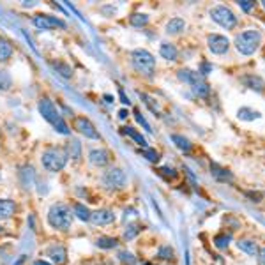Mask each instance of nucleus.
Returning a JSON list of instances; mask_svg holds the SVG:
<instances>
[{
  "instance_id": "obj_9",
  "label": "nucleus",
  "mask_w": 265,
  "mask_h": 265,
  "mask_svg": "<svg viewBox=\"0 0 265 265\" xmlns=\"http://www.w3.org/2000/svg\"><path fill=\"white\" fill-rule=\"evenodd\" d=\"M34 27H38L39 30H51V28H65V21L61 18H55L51 14H36L32 18Z\"/></svg>"
},
{
  "instance_id": "obj_8",
  "label": "nucleus",
  "mask_w": 265,
  "mask_h": 265,
  "mask_svg": "<svg viewBox=\"0 0 265 265\" xmlns=\"http://www.w3.org/2000/svg\"><path fill=\"white\" fill-rule=\"evenodd\" d=\"M73 127L78 131L80 135L85 136L88 140H101V135H99V131L96 129L92 122L88 121L87 117H75V121H73Z\"/></svg>"
},
{
  "instance_id": "obj_33",
  "label": "nucleus",
  "mask_w": 265,
  "mask_h": 265,
  "mask_svg": "<svg viewBox=\"0 0 265 265\" xmlns=\"http://www.w3.org/2000/svg\"><path fill=\"white\" fill-rule=\"evenodd\" d=\"M158 256L161 258V260H173V258H175V249H173L172 246H168V244L159 246Z\"/></svg>"
},
{
  "instance_id": "obj_6",
  "label": "nucleus",
  "mask_w": 265,
  "mask_h": 265,
  "mask_svg": "<svg viewBox=\"0 0 265 265\" xmlns=\"http://www.w3.org/2000/svg\"><path fill=\"white\" fill-rule=\"evenodd\" d=\"M210 18L214 20L216 23L221 25L226 30H232L237 25V16L233 14V11L226 5H214L210 9Z\"/></svg>"
},
{
  "instance_id": "obj_10",
  "label": "nucleus",
  "mask_w": 265,
  "mask_h": 265,
  "mask_svg": "<svg viewBox=\"0 0 265 265\" xmlns=\"http://www.w3.org/2000/svg\"><path fill=\"white\" fill-rule=\"evenodd\" d=\"M207 44H209V50L214 55H223V53L228 51V48H230L228 38L226 36H221V34H210L209 38H207Z\"/></svg>"
},
{
  "instance_id": "obj_14",
  "label": "nucleus",
  "mask_w": 265,
  "mask_h": 265,
  "mask_svg": "<svg viewBox=\"0 0 265 265\" xmlns=\"http://www.w3.org/2000/svg\"><path fill=\"white\" fill-rule=\"evenodd\" d=\"M18 210V205L14 200L9 198H0V221H5V219H11Z\"/></svg>"
},
{
  "instance_id": "obj_48",
  "label": "nucleus",
  "mask_w": 265,
  "mask_h": 265,
  "mask_svg": "<svg viewBox=\"0 0 265 265\" xmlns=\"http://www.w3.org/2000/svg\"><path fill=\"white\" fill-rule=\"evenodd\" d=\"M262 5H264V7H265V0H264V2H262Z\"/></svg>"
},
{
  "instance_id": "obj_11",
  "label": "nucleus",
  "mask_w": 265,
  "mask_h": 265,
  "mask_svg": "<svg viewBox=\"0 0 265 265\" xmlns=\"http://www.w3.org/2000/svg\"><path fill=\"white\" fill-rule=\"evenodd\" d=\"M117 216L113 214V210L110 209H99L96 212H92L90 216V223L96 224V226H106V224L115 223Z\"/></svg>"
},
{
  "instance_id": "obj_36",
  "label": "nucleus",
  "mask_w": 265,
  "mask_h": 265,
  "mask_svg": "<svg viewBox=\"0 0 265 265\" xmlns=\"http://www.w3.org/2000/svg\"><path fill=\"white\" fill-rule=\"evenodd\" d=\"M158 175H161L163 179H166V181H173L179 173H177V170L172 166H161L158 168Z\"/></svg>"
},
{
  "instance_id": "obj_46",
  "label": "nucleus",
  "mask_w": 265,
  "mask_h": 265,
  "mask_svg": "<svg viewBox=\"0 0 265 265\" xmlns=\"http://www.w3.org/2000/svg\"><path fill=\"white\" fill-rule=\"evenodd\" d=\"M102 98L106 99V102H110V104H112V102L115 101V99H113V96H110V94H104V96H102Z\"/></svg>"
},
{
  "instance_id": "obj_45",
  "label": "nucleus",
  "mask_w": 265,
  "mask_h": 265,
  "mask_svg": "<svg viewBox=\"0 0 265 265\" xmlns=\"http://www.w3.org/2000/svg\"><path fill=\"white\" fill-rule=\"evenodd\" d=\"M23 264H25V255H21V256H20V258H18V260L14 262L13 265H23Z\"/></svg>"
},
{
  "instance_id": "obj_18",
  "label": "nucleus",
  "mask_w": 265,
  "mask_h": 265,
  "mask_svg": "<svg viewBox=\"0 0 265 265\" xmlns=\"http://www.w3.org/2000/svg\"><path fill=\"white\" fill-rule=\"evenodd\" d=\"M210 173H212V177L219 182H232L233 181L232 172H228L226 168L219 166V164H216V163L210 164Z\"/></svg>"
},
{
  "instance_id": "obj_44",
  "label": "nucleus",
  "mask_w": 265,
  "mask_h": 265,
  "mask_svg": "<svg viewBox=\"0 0 265 265\" xmlns=\"http://www.w3.org/2000/svg\"><path fill=\"white\" fill-rule=\"evenodd\" d=\"M127 115H129V112H127V110H121V112H119V119H121V121H126Z\"/></svg>"
},
{
  "instance_id": "obj_3",
  "label": "nucleus",
  "mask_w": 265,
  "mask_h": 265,
  "mask_svg": "<svg viewBox=\"0 0 265 265\" xmlns=\"http://www.w3.org/2000/svg\"><path fill=\"white\" fill-rule=\"evenodd\" d=\"M41 163L46 172H62L67 164V152L61 147H46L41 154Z\"/></svg>"
},
{
  "instance_id": "obj_24",
  "label": "nucleus",
  "mask_w": 265,
  "mask_h": 265,
  "mask_svg": "<svg viewBox=\"0 0 265 265\" xmlns=\"http://www.w3.org/2000/svg\"><path fill=\"white\" fill-rule=\"evenodd\" d=\"M51 67L59 73V75L62 76V78L65 80H69L71 76H73V69H71V65L69 64H65V62L62 61H57V62H51Z\"/></svg>"
},
{
  "instance_id": "obj_23",
  "label": "nucleus",
  "mask_w": 265,
  "mask_h": 265,
  "mask_svg": "<svg viewBox=\"0 0 265 265\" xmlns=\"http://www.w3.org/2000/svg\"><path fill=\"white\" fill-rule=\"evenodd\" d=\"M186 28V21L182 18H172L166 23V34H181Z\"/></svg>"
},
{
  "instance_id": "obj_27",
  "label": "nucleus",
  "mask_w": 265,
  "mask_h": 265,
  "mask_svg": "<svg viewBox=\"0 0 265 265\" xmlns=\"http://www.w3.org/2000/svg\"><path fill=\"white\" fill-rule=\"evenodd\" d=\"M143 230V224H140V223H131L127 224L126 228V232H124V239L126 241H133V239L138 237V233Z\"/></svg>"
},
{
  "instance_id": "obj_16",
  "label": "nucleus",
  "mask_w": 265,
  "mask_h": 265,
  "mask_svg": "<svg viewBox=\"0 0 265 265\" xmlns=\"http://www.w3.org/2000/svg\"><path fill=\"white\" fill-rule=\"evenodd\" d=\"M177 78L181 80V82H184V83L191 85V87L202 82L200 73H196V71H191V69H181L179 73H177Z\"/></svg>"
},
{
  "instance_id": "obj_38",
  "label": "nucleus",
  "mask_w": 265,
  "mask_h": 265,
  "mask_svg": "<svg viewBox=\"0 0 265 265\" xmlns=\"http://www.w3.org/2000/svg\"><path fill=\"white\" fill-rule=\"evenodd\" d=\"M135 119H136V122H138L140 126H142L145 131H147V133H152V129H150V124H149V122H147V121H145V117L142 115V113H140L138 110H136V112H135Z\"/></svg>"
},
{
  "instance_id": "obj_29",
  "label": "nucleus",
  "mask_w": 265,
  "mask_h": 265,
  "mask_svg": "<svg viewBox=\"0 0 265 265\" xmlns=\"http://www.w3.org/2000/svg\"><path fill=\"white\" fill-rule=\"evenodd\" d=\"M193 92H195V96L196 98H202V99H205V98H209L210 96V87L207 83H205L204 80H202L200 83H196V85H193Z\"/></svg>"
},
{
  "instance_id": "obj_4",
  "label": "nucleus",
  "mask_w": 265,
  "mask_h": 265,
  "mask_svg": "<svg viewBox=\"0 0 265 265\" xmlns=\"http://www.w3.org/2000/svg\"><path fill=\"white\" fill-rule=\"evenodd\" d=\"M262 44V32L256 28H247L244 32L237 34L235 38V48L241 55H253Z\"/></svg>"
},
{
  "instance_id": "obj_1",
  "label": "nucleus",
  "mask_w": 265,
  "mask_h": 265,
  "mask_svg": "<svg viewBox=\"0 0 265 265\" xmlns=\"http://www.w3.org/2000/svg\"><path fill=\"white\" fill-rule=\"evenodd\" d=\"M38 110H39V113H41L42 119H44L46 122H50L51 126H53V129H55L59 135H64V136L71 135L69 126L65 124V121L62 119L61 112L57 110V106L53 104V101H50L48 98H41L39 99Z\"/></svg>"
},
{
  "instance_id": "obj_20",
  "label": "nucleus",
  "mask_w": 265,
  "mask_h": 265,
  "mask_svg": "<svg viewBox=\"0 0 265 265\" xmlns=\"http://www.w3.org/2000/svg\"><path fill=\"white\" fill-rule=\"evenodd\" d=\"M73 216H76V218H78L80 221H83V223H88V221H90V216H92V212L88 210V207L85 204H80V202H76V204L73 205Z\"/></svg>"
},
{
  "instance_id": "obj_30",
  "label": "nucleus",
  "mask_w": 265,
  "mask_h": 265,
  "mask_svg": "<svg viewBox=\"0 0 265 265\" xmlns=\"http://www.w3.org/2000/svg\"><path fill=\"white\" fill-rule=\"evenodd\" d=\"M230 241H232V235L230 233H218V235H214V246L218 247V249H226L228 246H230Z\"/></svg>"
},
{
  "instance_id": "obj_31",
  "label": "nucleus",
  "mask_w": 265,
  "mask_h": 265,
  "mask_svg": "<svg viewBox=\"0 0 265 265\" xmlns=\"http://www.w3.org/2000/svg\"><path fill=\"white\" fill-rule=\"evenodd\" d=\"M237 115L242 121H255V119H260V112H256L253 108H241Z\"/></svg>"
},
{
  "instance_id": "obj_50",
  "label": "nucleus",
  "mask_w": 265,
  "mask_h": 265,
  "mask_svg": "<svg viewBox=\"0 0 265 265\" xmlns=\"http://www.w3.org/2000/svg\"><path fill=\"white\" fill-rule=\"evenodd\" d=\"M0 177H2V173H0Z\"/></svg>"
},
{
  "instance_id": "obj_7",
  "label": "nucleus",
  "mask_w": 265,
  "mask_h": 265,
  "mask_svg": "<svg viewBox=\"0 0 265 265\" xmlns=\"http://www.w3.org/2000/svg\"><path fill=\"white\" fill-rule=\"evenodd\" d=\"M126 184L127 177L124 173V170H121V168L113 166L110 170H106L104 175H102V186L108 187V189H122Z\"/></svg>"
},
{
  "instance_id": "obj_26",
  "label": "nucleus",
  "mask_w": 265,
  "mask_h": 265,
  "mask_svg": "<svg viewBox=\"0 0 265 265\" xmlns=\"http://www.w3.org/2000/svg\"><path fill=\"white\" fill-rule=\"evenodd\" d=\"M129 23L133 25V27H136V28H142V27H145V25L149 23V16H147V14H143V13H133L129 16Z\"/></svg>"
},
{
  "instance_id": "obj_13",
  "label": "nucleus",
  "mask_w": 265,
  "mask_h": 265,
  "mask_svg": "<svg viewBox=\"0 0 265 265\" xmlns=\"http://www.w3.org/2000/svg\"><path fill=\"white\" fill-rule=\"evenodd\" d=\"M46 256L55 265H64L65 262H67V251H65V247L61 246V244H55V246L48 247Z\"/></svg>"
},
{
  "instance_id": "obj_19",
  "label": "nucleus",
  "mask_w": 265,
  "mask_h": 265,
  "mask_svg": "<svg viewBox=\"0 0 265 265\" xmlns=\"http://www.w3.org/2000/svg\"><path fill=\"white\" fill-rule=\"evenodd\" d=\"M159 55L163 57L164 61H177V57H179V50L175 48V44L172 42H163L161 46H159Z\"/></svg>"
},
{
  "instance_id": "obj_39",
  "label": "nucleus",
  "mask_w": 265,
  "mask_h": 265,
  "mask_svg": "<svg viewBox=\"0 0 265 265\" xmlns=\"http://www.w3.org/2000/svg\"><path fill=\"white\" fill-rule=\"evenodd\" d=\"M140 98L143 99L145 104H147V106L150 108V112H154V113H156V115H159V108H158V104H154L152 99H150L149 96H147V94H140Z\"/></svg>"
},
{
  "instance_id": "obj_12",
  "label": "nucleus",
  "mask_w": 265,
  "mask_h": 265,
  "mask_svg": "<svg viewBox=\"0 0 265 265\" xmlns=\"http://www.w3.org/2000/svg\"><path fill=\"white\" fill-rule=\"evenodd\" d=\"M88 161H90V164H94V166L102 168V166H106V164H110L112 156H110V152H108L106 149H92L88 152Z\"/></svg>"
},
{
  "instance_id": "obj_34",
  "label": "nucleus",
  "mask_w": 265,
  "mask_h": 265,
  "mask_svg": "<svg viewBox=\"0 0 265 265\" xmlns=\"http://www.w3.org/2000/svg\"><path fill=\"white\" fill-rule=\"evenodd\" d=\"M13 57V46L7 41L0 42V62H7Z\"/></svg>"
},
{
  "instance_id": "obj_43",
  "label": "nucleus",
  "mask_w": 265,
  "mask_h": 265,
  "mask_svg": "<svg viewBox=\"0 0 265 265\" xmlns=\"http://www.w3.org/2000/svg\"><path fill=\"white\" fill-rule=\"evenodd\" d=\"M258 260H260V265H265V247L258 251Z\"/></svg>"
},
{
  "instance_id": "obj_15",
  "label": "nucleus",
  "mask_w": 265,
  "mask_h": 265,
  "mask_svg": "<svg viewBox=\"0 0 265 265\" xmlns=\"http://www.w3.org/2000/svg\"><path fill=\"white\" fill-rule=\"evenodd\" d=\"M241 82H242L244 85H246L247 88L255 90V92H264V90H265V82L260 78V76H256V75H246V76H242Z\"/></svg>"
},
{
  "instance_id": "obj_32",
  "label": "nucleus",
  "mask_w": 265,
  "mask_h": 265,
  "mask_svg": "<svg viewBox=\"0 0 265 265\" xmlns=\"http://www.w3.org/2000/svg\"><path fill=\"white\" fill-rule=\"evenodd\" d=\"M13 87V78L7 71H0V92H7Z\"/></svg>"
},
{
  "instance_id": "obj_35",
  "label": "nucleus",
  "mask_w": 265,
  "mask_h": 265,
  "mask_svg": "<svg viewBox=\"0 0 265 265\" xmlns=\"http://www.w3.org/2000/svg\"><path fill=\"white\" fill-rule=\"evenodd\" d=\"M142 156H143L147 161H150V163H158L159 159H161V154L156 149H150V147H145V149L142 150Z\"/></svg>"
},
{
  "instance_id": "obj_49",
  "label": "nucleus",
  "mask_w": 265,
  "mask_h": 265,
  "mask_svg": "<svg viewBox=\"0 0 265 265\" xmlns=\"http://www.w3.org/2000/svg\"><path fill=\"white\" fill-rule=\"evenodd\" d=\"M2 41H4V39H2V38H0V42H2Z\"/></svg>"
},
{
  "instance_id": "obj_28",
  "label": "nucleus",
  "mask_w": 265,
  "mask_h": 265,
  "mask_svg": "<svg viewBox=\"0 0 265 265\" xmlns=\"http://www.w3.org/2000/svg\"><path fill=\"white\" fill-rule=\"evenodd\" d=\"M80 156H82V145L78 140H71V143L67 145V158L78 161Z\"/></svg>"
},
{
  "instance_id": "obj_37",
  "label": "nucleus",
  "mask_w": 265,
  "mask_h": 265,
  "mask_svg": "<svg viewBox=\"0 0 265 265\" xmlns=\"http://www.w3.org/2000/svg\"><path fill=\"white\" fill-rule=\"evenodd\" d=\"M119 260H121L124 265H136L135 255H133V253H129V251H121V253H119Z\"/></svg>"
},
{
  "instance_id": "obj_21",
  "label": "nucleus",
  "mask_w": 265,
  "mask_h": 265,
  "mask_svg": "<svg viewBox=\"0 0 265 265\" xmlns=\"http://www.w3.org/2000/svg\"><path fill=\"white\" fill-rule=\"evenodd\" d=\"M96 246L101 247V249H115L119 246V239L110 237V235H101V237L96 239Z\"/></svg>"
},
{
  "instance_id": "obj_17",
  "label": "nucleus",
  "mask_w": 265,
  "mask_h": 265,
  "mask_svg": "<svg viewBox=\"0 0 265 265\" xmlns=\"http://www.w3.org/2000/svg\"><path fill=\"white\" fill-rule=\"evenodd\" d=\"M237 247L247 256H258V244L253 239H239Z\"/></svg>"
},
{
  "instance_id": "obj_41",
  "label": "nucleus",
  "mask_w": 265,
  "mask_h": 265,
  "mask_svg": "<svg viewBox=\"0 0 265 265\" xmlns=\"http://www.w3.org/2000/svg\"><path fill=\"white\" fill-rule=\"evenodd\" d=\"M198 73H200V76L202 75H209V73H212V64H209V62H202V65H200V71H198Z\"/></svg>"
},
{
  "instance_id": "obj_2",
  "label": "nucleus",
  "mask_w": 265,
  "mask_h": 265,
  "mask_svg": "<svg viewBox=\"0 0 265 265\" xmlns=\"http://www.w3.org/2000/svg\"><path fill=\"white\" fill-rule=\"evenodd\" d=\"M48 224H50L53 230H59V232H67L73 224V212H71L69 205L62 204V202H57L50 207L48 210Z\"/></svg>"
},
{
  "instance_id": "obj_40",
  "label": "nucleus",
  "mask_w": 265,
  "mask_h": 265,
  "mask_svg": "<svg viewBox=\"0 0 265 265\" xmlns=\"http://www.w3.org/2000/svg\"><path fill=\"white\" fill-rule=\"evenodd\" d=\"M237 4L239 7H241L242 11H246V13H249V11L255 7V2H251V0H239Z\"/></svg>"
},
{
  "instance_id": "obj_47",
  "label": "nucleus",
  "mask_w": 265,
  "mask_h": 265,
  "mask_svg": "<svg viewBox=\"0 0 265 265\" xmlns=\"http://www.w3.org/2000/svg\"><path fill=\"white\" fill-rule=\"evenodd\" d=\"M34 265H51V264H48V262H44V260H36Z\"/></svg>"
},
{
  "instance_id": "obj_5",
  "label": "nucleus",
  "mask_w": 265,
  "mask_h": 265,
  "mask_svg": "<svg viewBox=\"0 0 265 265\" xmlns=\"http://www.w3.org/2000/svg\"><path fill=\"white\" fill-rule=\"evenodd\" d=\"M131 62L135 65V69L143 73L147 76L154 75V69H156V59L150 53L149 50L145 48H136V50L131 51Z\"/></svg>"
},
{
  "instance_id": "obj_42",
  "label": "nucleus",
  "mask_w": 265,
  "mask_h": 265,
  "mask_svg": "<svg viewBox=\"0 0 265 265\" xmlns=\"http://www.w3.org/2000/svg\"><path fill=\"white\" fill-rule=\"evenodd\" d=\"M119 96H121V102H124V104H127V106H129V98H127L126 94H124V90H122V88H119Z\"/></svg>"
},
{
  "instance_id": "obj_25",
  "label": "nucleus",
  "mask_w": 265,
  "mask_h": 265,
  "mask_svg": "<svg viewBox=\"0 0 265 265\" xmlns=\"http://www.w3.org/2000/svg\"><path fill=\"white\" fill-rule=\"evenodd\" d=\"M170 138H172V142L175 143L177 149H181L182 152H189L191 147H193V145H191V142L186 138V136H182V135H172Z\"/></svg>"
},
{
  "instance_id": "obj_22",
  "label": "nucleus",
  "mask_w": 265,
  "mask_h": 265,
  "mask_svg": "<svg viewBox=\"0 0 265 265\" xmlns=\"http://www.w3.org/2000/svg\"><path fill=\"white\" fill-rule=\"evenodd\" d=\"M122 133H124V135H127V136H131V138L135 140V142L140 145V147H143V149L147 147V140H145V136L142 135V133H140L138 129H135V127L126 126L124 129H122Z\"/></svg>"
}]
</instances>
